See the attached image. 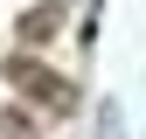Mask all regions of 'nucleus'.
<instances>
[{
	"instance_id": "2",
	"label": "nucleus",
	"mask_w": 146,
	"mask_h": 139,
	"mask_svg": "<svg viewBox=\"0 0 146 139\" xmlns=\"http://www.w3.org/2000/svg\"><path fill=\"white\" fill-rule=\"evenodd\" d=\"M56 21H63L56 7H28V14H21V42H49V35H56Z\"/></svg>"
},
{
	"instance_id": "3",
	"label": "nucleus",
	"mask_w": 146,
	"mask_h": 139,
	"mask_svg": "<svg viewBox=\"0 0 146 139\" xmlns=\"http://www.w3.org/2000/svg\"><path fill=\"white\" fill-rule=\"evenodd\" d=\"M0 139H35V125H28V111H7V118H0Z\"/></svg>"
},
{
	"instance_id": "1",
	"label": "nucleus",
	"mask_w": 146,
	"mask_h": 139,
	"mask_svg": "<svg viewBox=\"0 0 146 139\" xmlns=\"http://www.w3.org/2000/svg\"><path fill=\"white\" fill-rule=\"evenodd\" d=\"M7 83H14L21 97H42L49 111H77V83H63L56 70L28 63V56H7Z\"/></svg>"
}]
</instances>
